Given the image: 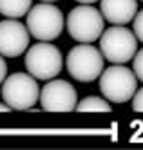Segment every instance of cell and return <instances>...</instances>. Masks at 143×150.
Returning <instances> with one entry per match:
<instances>
[{
    "mask_svg": "<svg viewBox=\"0 0 143 150\" xmlns=\"http://www.w3.org/2000/svg\"><path fill=\"white\" fill-rule=\"evenodd\" d=\"M65 25L73 40L80 44H92L100 40L102 33L105 31V18L100 9H96L92 4H80L78 7L71 9Z\"/></svg>",
    "mask_w": 143,
    "mask_h": 150,
    "instance_id": "6da1fadb",
    "label": "cell"
},
{
    "mask_svg": "<svg viewBox=\"0 0 143 150\" xmlns=\"http://www.w3.org/2000/svg\"><path fill=\"white\" fill-rule=\"evenodd\" d=\"M100 91L111 103H125L138 91V78L123 63H112L100 74Z\"/></svg>",
    "mask_w": 143,
    "mask_h": 150,
    "instance_id": "7a4b0ae2",
    "label": "cell"
},
{
    "mask_svg": "<svg viewBox=\"0 0 143 150\" xmlns=\"http://www.w3.org/2000/svg\"><path fill=\"white\" fill-rule=\"evenodd\" d=\"M2 98L13 110H29L40 100L36 78L26 72H15L2 81Z\"/></svg>",
    "mask_w": 143,
    "mask_h": 150,
    "instance_id": "3957f363",
    "label": "cell"
},
{
    "mask_svg": "<svg viewBox=\"0 0 143 150\" xmlns=\"http://www.w3.org/2000/svg\"><path fill=\"white\" fill-rule=\"evenodd\" d=\"M63 15L62 11L49 2L36 4L27 11V29L33 38L38 42H53L63 31Z\"/></svg>",
    "mask_w": 143,
    "mask_h": 150,
    "instance_id": "277c9868",
    "label": "cell"
},
{
    "mask_svg": "<svg viewBox=\"0 0 143 150\" xmlns=\"http://www.w3.org/2000/svg\"><path fill=\"white\" fill-rule=\"evenodd\" d=\"M24 63L27 72L36 80H53L60 74L63 58L56 45H51L49 42H38L27 47Z\"/></svg>",
    "mask_w": 143,
    "mask_h": 150,
    "instance_id": "5b68a950",
    "label": "cell"
},
{
    "mask_svg": "<svg viewBox=\"0 0 143 150\" xmlns=\"http://www.w3.org/2000/svg\"><path fill=\"white\" fill-rule=\"evenodd\" d=\"M103 54L102 51L91 45V44H82L76 45L67 52L65 58V67L69 74L78 80V81H94L100 78L103 71Z\"/></svg>",
    "mask_w": 143,
    "mask_h": 150,
    "instance_id": "8992f818",
    "label": "cell"
},
{
    "mask_svg": "<svg viewBox=\"0 0 143 150\" xmlns=\"http://www.w3.org/2000/svg\"><path fill=\"white\" fill-rule=\"evenodd\" d=\"M100 51L111 63H127L138 51V38L123 25H112L100 36Z\"/></svg>",
    "mask_w": 143,
    "mask_h": 150,
    "instance_id": "52a82bcc",
    "label": "cell"
},
{
    "mask_svg": "<svg viewBox=\"0 0 143 150\" xmlns=\"http://www.w3.org/2000/svg\"><path fill=\"white\" fill-rule=\"evenodd\" d=\"M78 103L74 87L65 80H47L40 91V107L46 112H73Z\"/></svg>",
    "mask_w": 143,
    "mask_h": 150,
    "instance_id": "ba28073f",
    "label": "cell"
},
{
    "mask_svg": "<svg viewBox=\"0 0 143 150\" xmlns=\"http://www.w3.org/2000/svg\"><path fill=\"white\" fill-rule=\"evenodd\" d=\"M29 47V29L18 18H7L0 22V54L16 58Z\"/></svg>",
    "mask_w": 143,
    "mask_h": 150,
    "instance_id": "9c48e42d",
    "label": "cell"
},
{
    "mask_svg": "<svg viewBox=\"0 0 143 150\" xmlns=\"http://www.w3.org/2000/svg\"><path fill=\"white\" fill-rule=\"evenodd\" d=\"M100 11L112 25H125L138 13V0H102Z\"/></svg>",
    "mask_w": 143,
    "mask_h": 150,
    "instance_id": "30bf717a",
    "label": "cell"
},
{
    "mask_svg": "<svg viewBox=\"0 0 143 150\" xmlns=\"http://www.w3.org/2000/svg\"><path fill=\"white\" fill-rule=\"evenodd\" d=\"M33 0H0V15L7 18L26 16L31 9Z\"/></svg>",
    "mask_w": 143,
    "mask_h": 150,
    "instance_id": "8fae6325",
    "label": "cell"
},
{
    "mask_svg": "<svg viewBox=\"0 0 143 150\" xmlns=\"http://www.w3.org/2000/svg\"><path fill=\"white\" fill-rule=\"evenodd\" d=\"M78 112H111L112 107L109 105V100L100 98V96H87L82 101L76 103V109Z\"/></svg>",
    "mask_w": 143,
    "mask_h": 150,
    "instance_id": "7c38bea8",
    "label": "cell"
},
{
    "mask_svg": "<svg viewBox=\"0 0 143 150\" xmlns=\"http://www.w3.org/2000/svg\"><path fill=\"white\" fill-rule=\"evenodd\" d=\"M132 71L136 74V78L139 81H143V49L136 51V54L132 58Z\"/></svg>",
    "mask_w": 143,
    "mask_h": 150,
    "instance_id": "4fadbf2b",
    "label": "cell"
},
{
    "mask_svg": "<svg viewBox=\"0 0 143 150\" xmlns=\"http://www.w3.org/2000/svg\"><path fill=\"white\" fill-rule=\"evenodd\" d=\"M132 33L136 35V38L143 44V9L136 13L134 16V25H132Z\"/></svg>",
    "mask_w": 143,
    "mask_h": 150,
    "instance_id": "5bb4252c",
    "label": "cell"
},
{
    "mask_svg": "<svg viewBox=\"0 0 143 150\" xmlns=\"http://www.w3.org/2000/svg\"><path fill=\"white\" fill-rule=\"evenodd\" d=\"M132 109L136 112H143V87L138 89L132 96Z\"/></svg>",
    "mask_w": 143,
    "mask_h": 150,
    "instance_id": "9a60e30c",
    "label": "cell"
},
{
    "mask_svg": "<svg viewBox=\"0 0 143 150\" xmlns=\"http://www.w3.org/2000/svg\"><path fill=\"white\" fill-rule=\"evenodd\" d=\"M6 76H7V65L4 62V56L0 54V85H2V81L6 80Z\"/></svg>",
    "mask_w": 143,
    "mask_h": 150,
    "instance_id": "2e32d148",
    "label": "cell"
},
{
    "mask_svg": "<svg viewBox=\"0 0 143 150\" xmlns=\"http://www.w3.org/2000/svg\"><path fill=\"white\" fill-rule=\"evenodd\" d=\"M11 110H13V109H11V107L4 101V103H0V112H11Z\"/></svg>",
    "mask_w": 143,
    "mask_h": 150,
    "instance_id": "e0dca14e",
    "label": "cell"
},
{
    "mask_svg": "<svg viewBox=\"0 0 143 150\" xmlns=\"http://www.w3.org/2000/svg\"><path fill=\"white\" fill-rule=\"evenodd\" d=\"M76 2H80V4H94V2H98V0H76Z\"/></svg>",
    "mask_w": 143,
    "mask_h": 150,
    "instance_id": "ac0fdd59",
    "label": "cell"
},
{
    "mask_svg": "<svg viewBox=\"0 0 143 150\" xmlns=\"http://www.w3.org/2000/svg\"><path fill=\"white\" fill-rule=\"evenodd\" d=\"M40 2H54V0H40Z\"/></svg>",
    "mask_w": 143,
    "mask_h": 150,
    "instance_id": "d6986e66",
    "label": "cell"
},
{
    "mask_svg": "<svg viewBox=\"0 0 143 150\" xmlns=\"http://www.w3.org/2000/svg\"><path fill=\"white\" fill-rule=\"evenodd\" d=\"M141 2H143V0H141Z\"/></svg>",
    "mask_w": 143,
    "mask_h": 150,
    "instance_id": "ffe728a7",
    "label": "cell"
}]
</instances>
